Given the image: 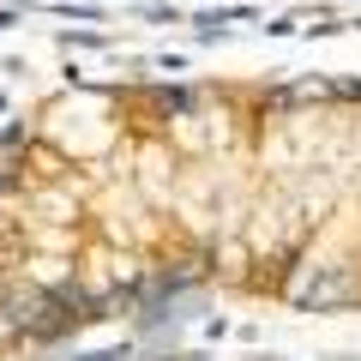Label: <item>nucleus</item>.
<instances>
[{
    "label": "nucleus",
    "mask_w": 361,
    "mask_h": 361,
    "mask_svg": "<svg viewBox=\"0 0 361 361\" xmlns=\"http://www.w3.org/2000/svg\"><path fill=\"white\" fill-rule=\"evenodd\" d=\"M193 289L361 313V85L66 90L0 127V361Z\"/></svg>",
    "instance_id": "f257e3e1"
}]
</instances>
